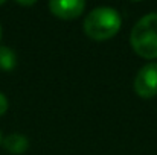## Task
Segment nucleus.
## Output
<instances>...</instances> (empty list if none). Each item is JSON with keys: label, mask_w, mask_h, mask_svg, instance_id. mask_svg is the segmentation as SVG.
Wrapping results in <instances>:
<instances>
[{"label": "nucleus", "mask_w": 157, "mask_h": 155, "mask_svg": "<svg viewBox=\"0 0 157 155\" xmlns=\"http://www.w3.org/2000/svg\"><path fill=\"white\" fill-rule=\"evenodd\" d=\"M122 26L121 14L110 6H99L92 9L84 18V32L90 40L105 41L113 38Z\"/></svg>", "instance_id": "obj_1"}, {"label": "nucleus", "mask_w": 157, "mask_h": 155, "mask_svg": "<svg viewBox=\"0 0 157 155\" xmlns=\"http://www.w3.org/2000/svg\"><path fill=\"white\" fill-rule=\"evenodd\" d=\"M130 44L133 50L145 59L157 58V12L144 15L131 29Z\"/></svg>", "instance_id": "obj_2"}, {"label": "nucleus", "mask_w": 157, "mask_h": 155, "mask_svg": "<svg viewBox=\"0 0 157 155\" xmlns=\"http://www.w3.org/2000/svg\"><path fill=\"white\" fill-rule=\"evenodd\" d=\"M134 91L142 99L157 96V62H148L139 68L134 78Z\"/></svg>", "instance_id": "obj_3"}, {"label": "nucleus", "mask_w": 157, "mask_h": 155, "mask_svg": "<svg viewBox=\"0 0 157 155\" xmlns=\"http://www.w3.org/2000/svg\"><path fill=\"white\" fill-rule=\"evenodd\" d=\"M49 9L61 20H75L84 12L86 3L82 0H52Z\"/></svg>", "instance_id": "obj_4"}, {"label": "nucleus", "mask_w": 157, "mask_h": 155, "mask_svg": "<svg viewBox=\"0 0 157 155\" xmlns=\"http://www.w3.org/2000/svg\"><path fill=\"white\" fill-rule=\"evenodd\" d=\"M3 148L12 155H20L25 154L29 148V140L23 135V134H18V132H14V134H9L8 137L3 138L2 142Z\"/></svg>", "instance_id": "obj_5"}, {"label": "nucleus", "mask_w": 157, "mask_h": 155, "mask_svg": "<svg viewBox=\"0 0 157 155\" xmlns=\"http://www.w3.org/2000/svg\"><path fill=\"white\" fill-rule=\"evenodd\" d=\"M17 65V55L8 46H0V68L5 72L14 70Z\"/></svg>", "instance_id": "obj_6"}, {"label": "nucleus", "mask_w": 157, "mask_h": 155, "mask_svg": "<svg viewBox=\"0 0 157 155\" xmlns=\"http://www.w3.org/2000/svg\"><path fill=\"white\" fill-rule=\"evenodd\" d=\"M8 109V99L3 93H0V116H3Z\"/></svg>", "instance_id": "obj_7"}, {"label": "nucleus", "mask_w": 157, "mask_h": 155, "mask_svg": "<svg viewBox=\"0 0 157 155\" xmlns=\"http://www.w3.org/2000/svg\"><path fill=\"white\" fill-rule=\"evenodd\" d=\"M17 5H20V6H32V5H35V2H17Z\"/></svg>", "instance_id": "obj_8"}, {"label": "nucleus", "mask_w": 157, "mask_h": 155, "mask_svg": "<svg viewBox=\"0 0 157 155\" xmlns=\"http://www.w3.org/2000/svg\"><path fill=\"white\" fill-rule=\"evenodd\" d=\"M2 142H3V137H2V131H0V146H2Z\"/></svg>", "instance_id": "obj_9"}, {"label": "nucleus", "mask_w": 157, "mask_h": 155, "mask_svg": "<svg viewBox=\"0 0 157 155\" xmlns=\"http://www.w3.org/2000/svg\"><path fill=\"white\" fill-rule=\"evenodd\" d=\"M2 5H5V2H3V0H0V6H2Z\"/></svg>", "instance_id": "obj_10"}, {"label": "nucleus", "mask_w": 157, "mask_h": 155, "mask_svg": "<svg viewBox=\"0 0 157 155\" xmlns=\"http://www.w3.org/2000/svg\"><path fill=\"white\" fill-rule=\"evenodd\" d=\"M0 40H2V26H0Z\"/></svg>", "instance_id": "obj_11"}]
</instances>
